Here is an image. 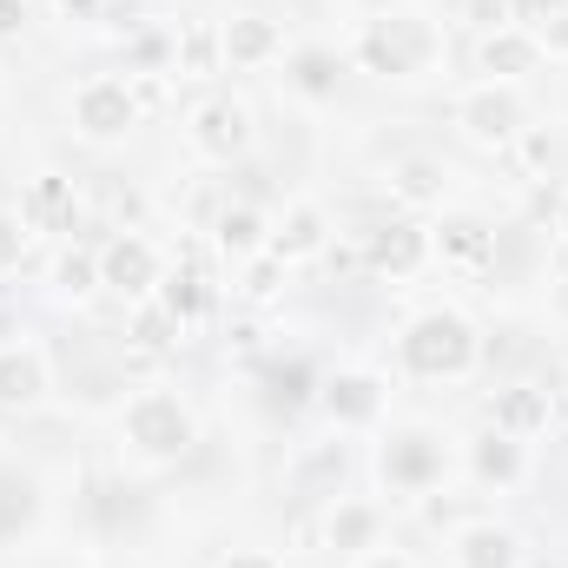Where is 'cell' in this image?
<instances>
[{
  "mask_svg": "<svg viewBox=\"0 0 568 568\" xmlns=\"http://www.w3.org/2000/svg\"><path fill=\"white\" fill-rule=\"evenodd\" d=\"M397 357H404V371H417V377H469L476 357H483V344H476V331H469L463 311H424V317L404 324Z\"/></svg>",
  "mask_w": 568,
  "mask_h": 568,
  "instance_id": "obj_1",
  "label": "cell"
},
{
  "mask_svg": "<svg viewBox=\"0 0 568 568\" xmlns=\"http://www.w3.org/2000/svg\"><path fill=\"white\" fill-rule=\"evenodd\" d=\"M351 60L364 73H424L429 60H436V27L410 20V13H377V20L357 27Z\"/></svg>",
  "mask_w": 568,
  "mask_h": 568,
  "instance_id": "obj_2",
  "label": "cell"
},
{
  "mask_svg": "<svg viewBox=\"0 0 568 568\" xmlns=\"http://www.w3.org/2000/svg\"><path fill=\"white\" fill-rule=\"evenodd\" d=\"M192 436H199V424H192V410H185L172 390H140V397L126 404V443H133L140 456H152V463L185 456Z\"/></svg>",
  "mask_w": 568,
  "mask_h": 568,
  "instance_id": "obj_3",
  "label": "cell"
},
{
  "mask_svg": "<svg viewBox=\"0 0 568 568\" xmlns=\"http://www.w3.org/2000/svg\"><path fill=\"white\" fill-rule=\"evenodd\" d=\"M73 126H80V140H93V145L126 140V133L140 126V93H133V80H120V73L80 80V87H73Z\"/></svg>",
  "mask_w": 568,
  "mask_h": 568,
  "instance_id": "obj_4",
  "label": "cell"
},
{
  "mask_svg": "<svg viewBox=\"0 0 568 568\" xmlns=\"http://www.w3.org/2000/svg\"><path fill=\"white\" fill-rule=\"evenodd\" d=\"M443 469H449V449H443L436 429H397V436H384V449H377V476H384L390 489H404V496L436 489Z\"/></svg>",
  "mask_w": 568,
  "mask_h": 568,
  "instance_id": "obj_5",
  "label": "cell"
},
{
  "mask_svg": "<svg viewBox=\"0 0 568 568\" xmlns=\"http://www.w3.org/2000/svg\"><path fill=\"white\" fill-rule=\"evenodd\" d=\"M456 126L469 133L476 145H509L523 133V100L503 87V80H483L456 100Z\"/></svg>",
  "mask_w": 568,
  "mask_h": 568,
  "instance_id": "obj_6",
  "label": "cell"
},
{
  "mask_svg": "<svg viewBox=\"0 0 568 568\" xmlns=\"http://www.w3.org/2000/svg\"><path fill=\"white\" fill-rule=\"evenodd\" d=\"M159 278H165V272H159V252H152V245H145L140 232H120V239H106V245H100V284H106V291H120V297H152V291H159Z\"/></svg>",
  "mask_w": 568,
  "mask_h": 568,
  "instance_id": "obj_7",
  "label": "cell"
},
{
  "mask_svg": "<svg viewBox=\"0 0 568 568\" xmlns=\"http://www.w3.org/2000/svg\"><path fill=\"white\" fill-rule=\"evenodd\" d=\"M429 252H436V245H429V232L417 219H397V225L364 232V272H377V278H410Z\"/></svg>",
  "mask_w": 568,
  "mask_h": 568,
  "instance_id": "obj_8",
  "label": "cell"
},
{
  "mask_svg": "<svg viewBox=\"0 0 568 568\" xmlns=\"http://www.w3.org/2000/svg\"><path fill=\"white\" fill-rule=\"evenodd\" d=\"M192 145H199L205 159H219V165L245 159V145H252V113H245L239 100H205V106H192Z\"/></svg>",
  "mask_w": 568,
  "mask_h": 568,
  "instance_id": "obj_9",
  "label": "cell"
},
{
  "mask_svg": "<svg viewBox=\"0 0 568 568\" xmlns=\"http://www.w3.org/2000/svg\"><path fill=\"white\" fill-rule=\"evenodd\" d=\"M384 192H390V205H404V212H436V205L449 199V172H443V159L410 152V159H397V165L384 172Z\"/></svg>",
  "mask_w": 568,
  "mask_h": 568,
  "instance_id": "obj_10",
  "label": "cell"
},
{
  "mask_svg": "<svg viewBox=\"0 0 568 568\" xmlns=\"http://www.w3.org/2000/svg\"><path fill=\"white\" fill-rule=\"evenodd\" d=\"M324 417L337 429H364L384 417V384L371 377V371H337L331 384H324Z\"/></svg>",
  "mask_w": 568,
  "mask_h": 568,
  "instance_id": "obj_11",
  "label": "cell"
},
{
  "mask_svg": "<svg viewBox=\"0 0 568 568\" xmlns=\"http://www.w3.org/2000/svg\"><path fill=\"white\" fill-rule=\"evenodd\" d=\"M219 40H225V60L245 67V73H258V67L284 60V27L278 20H265V13H232V20L219 27Z\"/></svg>",
  "mask_w": 568,
  "mask_h": 568,
  "instance_id": "obj_12",
  "label": "cell"
},
{
  "mask_svg": "<svg viewBox=\"0 0 568 568\" xmlns=\"http://www.w3.org/2000/svg\"><path fill=\"white\" fill-rule=\"evenodd\" d=\"M449 556H456V568H523V536L503 523H463Z\"/></svg>",
  "mask_w": 568,
  "mask_h": 568,
  "instance_id": "obj_13",
  "label": "cell"
},
{
  "mask_svg": "<svg viewBox=\"0 0 568 568\" xmlns=\"http://www.w3.org/2000/svg\"><path fill=\"white\" fill-rule=\"evenodd\" d=\"M476 67L489 73V80H523V73H536L542 67V47H536V33L529 27H496V33H483V47H476Z\"/></svg>",
  "mask_w": 568,
  "mask_h": 568,
  "instance_id": "obj_14",
  "label": "cell"
},
{
  "mask_svg": "<svg viewBox=\"0 0 568 568\" xmlns=\"http://www.w3.org/2000/svg\"><path fill=\"white\" fill-rule=\"evenodd\" d=\"M20 219H27V232H73V219H80L73 179H60V172L33 179V185L20 192Z\"/></svg>",
  "mask_w": 568,
  "mask_h": 568,
  "instance_id": "obj_15",
  "label": "cell"
},
{
  "mask_svg": "<svg viewBox=\"0 0 568 568\" xmlns=\"http://www.w3.org/2000/svg\"><path fill=\"white\" fill-rule=\"evenodd\" d=\"M489 429H503V436H516V443H536V436L549 429V390H536V384H509V390H496V404H489Z\"/></svg>",
  "mask_w": 568,
  "mask_h": 568,
  "instance_id": "obj_16",
  "label": "cell"
},
{
  "mask_svg": "<svg viewBox=\"0 0 568 568\" xmlns=\"http://www.w3.org/2000/svg\"><path fill=\"white\" fill-rule=\"evenodd\" d=\"M324 245H331V212H324V205H291L265 252H272L278 265H297V258H317Z\"/></svg>",
  "mask_w": 568,
  "mask_h": 568,
  "instance_id": "obj_17",
  "label": "cell"
},
{
  "mask_svg": "<svg viewBox=\"0 0 568 568\" xmlns=\"http://www.w3.org/2000/svg\"><path fill=\"white\" fill-rule=\"evenodd\" d=\"M47 397V357L33 344H7L0 351V410H33Z\"/></svg>",
  "mask_w": 568,
  "mask_h": 568,
  "instance_id": "obj_18",
  "label": "cell"
},
{
  "mask_svg": "<svg viewBox=\"0 0 568 568\" xmlns=\"http://www.w3.org/2000/svg\"><path fill=\"white\" fill-rule=\"evenodd\" d=\"M429 245L443 252V265L456 272H483L496 258V232L483 219H443V232H429Z\"/></svg>",
  "mask_w": 568,
  "mask_h": 568,
  "instance_id": "obj_19",
  "label": "cell"
},
{
  "mask_svg": "<svg viewBox=\"0 0 568 568\" xmlns=\"http://www.w3.org/2000/svg\"><path fill=\"white\" fill-rule=\"evenodd\" d=\"M152 297H159V304H165V311H172L185 331H192V324H199V317L219 304V291H212V278H205L199 265H179L172 278H159V291H152Z\"/></svg>",
  "mask_w": 568,
  "mask_h": 568,
  "instance_id": "obj_20",
  "label": "cell"
},
{
  "mask_svg": "<svg viewBox=\"0 0 568 568\" xmlns=\"http://www.w3.org/2000/svg\"><path fill=\"white\" fill-rule=\"evenodd\" d=\"M219 60H225V40L212 20H192L185 33H172V73L179 80H205V73H219Z\"/></svg>",
  "mask_w": 568,
  "mask_h": 568,
  "instance_id": "obj_21",
  "label": "cell"
},
{
  "mask_svg": "<svg viewBox=\"0 0 568 568\" xmlns=\"http://www.w3.org/2000/svg\"><path fill=\"white\" fill-rule=\"evenodd\" d=\"M469 469H476V483L509 489V483H523V443H516V436H503V429H489V436H476V443H469Z\"/></svg>",
  "mask_w": 568,
  "mask_h": 568,
  "instance_id": "obj_22",
  "label": "cell"
},
{
  "mask_svg": "<svg viewBox=\"0 0 568 568\" xmlns=\"http://www.w3.org/2000/svg\"><path fill=\"white\" fill-rule=\"evenodd\" d=\"M377 523H384V516H377L371 503L337 496L331 516H324V549H357V556H364V549H377Z\"/></svg>",
  "mask_w": 568,
  "mask_h": 568,
  "instance_id": "obj_23",
  "label": "cell"
},
{
  "mask_svg": "<svg viewBox=\"0 0 568 568\" xmlns=\"http://www.w3.org/2000/svg\"><path fill=\"white\" fill-rule=\"evenodd\" d=\"M212 239H219L225 258H258V252L272 245V232H265V219H258L252 205H225L219 225H212Z\"/></svg>",
  "mask_w": 568,
  "mask_h": 568,
  "instance_id": "obj_24",
  "label": "cell"
},
{
  "mask_svg": "<svg viewBox=\"0 0 568 568\" xmlns=\"http://www.w3.org/2000/svg\"><path fill=\"white\" fill-rule=\"evenodd\" d=\"M179 337H185V324H179L159 297H145L140 311H133V344H140V351H172Z\"/></svg>",
  "mask_w": 568,
  "mask_h": 568,
  "instance_id": "obj_25",
  "label": "cell"
},
{
  "mask_svg": "<svg viewBox=\"0 0 568 568\" xmlns=\"http://www.w3.org/2000/svg\"><path fill=\"white\" fill-rule=\"evenodd\" d=\"M53 284H60L67 297H87V291H100V252H87V245H67V252H60V265H53Z\"/></svg>",
  "mask_w": 568,
  "mask_h": 568,
  "instance_id": "obj_26",
  "label": "cell"
},
{
  "mask_svg": "<svg viewBox=\"0 0 568 568\" xmlns=\"http://www.w3.org/2000/svg\"><path fill=\"white\" fill-rule=\"evenodd\" d=\"M291 87H297L304 100H331V93H337V60H331V53H297V60H291Z\"/></svg>",
  "mask_w": 568,
  "mask_h": 568,
  "instance_id": "obj_27",
  "label": "cell"
},
{
  "mask_svg": "<svg viewBox=\"0 0 568 568\" xmlns=\"http://www.w3.org/2000/svg\"><path fill=\"white\" fill-rule=\"evenodd\" d=\"M324 483H331V489L344 483V449H337V443H324V449H311V456L297 463V489H304V496H317Z\"/></svg>",
  "mask_w": 568,
  "mask_h": 568,
  "instance_id": "obj_28",
  "label": "cell"
},
{
  "mask_svg": "<svg viewBox=\"0 0 568 568\" xmlns=\"http://www.w3.org/2000/svg\"><path fill=\"white\" fill-rule=\"evenodd\" d=\"M20 523H33V483L0 469V536H13Z\"/></svg>",
  "mask_w": 568,
  "mask_h": 568,
  "instance_id": "obj_29",
  "label": "cell"
},
{
  "mask_svg": "<svg viewBox=\"0 0 568 568\" xmlns=\"http://www.w3.org/2000/svg\"><path fill=\"white\" fill-rule=\"evenodd\" d=\"M529 33H536L542 60H568V7H549V13H536V20H529Z\"/></svg>",
  "mask_w": 568,
  "mask_h": 568,
  "instance_id": "obj_30",
  "label": "cell"
},
{
  "mask_svg": "<svg viewBox=\"0 0 568 568\" xmlns=\"http://www.w3.org/2000/svg\"><path fill=\"white\" fill-rule=\"evenodd\" d=\"M278 284H284V265L272 258V252H258V258H245V284H239V291H245L252 304H265V297H272Z\"/></svg>",
  "mask_w": 568,
  "mask_h": 568,
  "instance_id": "obj_31",
  "label": "cell"
},
{
  "mask_svg": "<svg viewBox=\"0 0 568 568\" xmlns=\"http://www.w3.org/2000/svg\"><path fill=\"white\" fill-rule=\"evenodd\" d=\"M463 20H476L483 33H496V27H516V0H463Z\"/></svg>",
  "mask_w": 568,
  "mask_h": 568,
  "instance_id": "obj_32",
  "label": "cell"
},
{
  "mask_svg": "<svg viewBox=\"0 0 568 568\" xmlns=\"http://www.w3.org/2000/svg\"><path fill=\"white\" fill-rule=\"evenodd\" d=\"M27 239H33V232H27V219H20V212H0V272H13V265H20Z\"/></svg>",
  "mask_w": 568,
  "mask_h": 568,
  "instance_id": "obj_33",
  "label": "cell"
},
{
  "mask_svg": "<svg viewBox=\"0 0 568 568\" xmlns=\"http://www.w3.org/2000/svg\"><path fill=\"white\" fill-rule=\"evenodd\" d=\"M509 145L523 152V172H542V165L556 159V145H549V133H536V126H523V133H516Z\"/></svg>",
  "mask_w": 568,
  "mask_h": 568,
  "instance_id": "obj_34",
  "label": "cell"
},
{
  "mask_svg": "<svg viewBox=\"0 0 568 568\" xmlns=\"http://www.w3.org/2000/svg\"><path fill=\"white\" fill-rule=\"evenodd\" d=\"M27 27V0H0V40H20Z\"/></svg>",
  "mask_w": 568,
  "mask_h": 568,
  "instance_id": "obj_35",
  "label": "cell"
},
{
  "mask_svg": "<svg viewBox=\"0 0 568 568\" xmlns=\"http://www.w3.org/2000/svg\"><path fill=\"white\" fill-rule=\"evenodd\" d=\"M219 568H284V562H278V556H265V549H232Z\"/></svg>",
  "mask_w": 568,
  "mask_h": 568,
  "instance_id": "obj_36",
  "label": "cell"
},
{
  "mask_svg": "<svg viewBox=\"0 0 568 568\" xmlns=\"http://www.w3.org/2000/svg\"><path fill=\"white\" fill-rule=\"evenodd\" d=\"M357 568H410V556H397V549H364Z\"/></svg>",
  "mask_w": 568,
  "mask_h": 568,
  "instance_id": "obj_37",
  "label": "cell"
},
{
  "mask_svg": "<svg viewBox=\"0 0 568 568\" xmlns=\"http://www.w3.org/2000/svg\"><path fill=\"white\" fill-rule=\"evenodd\" d=\"M53 7H67L73 20H93V13H100V0H53Z\"/></svg>",
  "mask_w": 568,
  "mask_h": 568,
  "instance_id": "obj_38",
  "label": "cell"
},
{
  "mask_svg": "<svg viewBox=\"0 0 568 568\" xmlns=\"http://www.w3.org/2000/svg\"><path fill=\"white\" fill-rule=\"evenodd\" d=\"M556 232L568 239V192H562V205H556Z\"/></svg>",
  "mask_w": 568,
  "mask_h": 568,
  "instance_id": "obj_39",
  "label": "cell"
},
{
  "mask_svg": "<svg viewBox=\"0 0 568 568\" xmlns=\"http://www.w3.org/2000/svg\"><path fill=\"white\" fill-rule=\"evenodd\" d=\"M364 7H371V13H390V7H397V0H364Z\"/></svg>",
  "mask_w": 568,
  "mask_h": 568,
  "instance_id": "obj_40",
  "label": "cell"
}]
</instances>
